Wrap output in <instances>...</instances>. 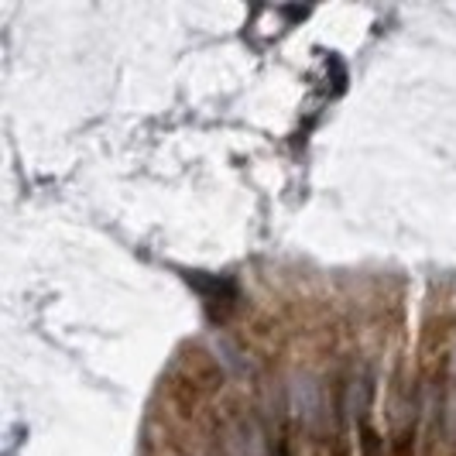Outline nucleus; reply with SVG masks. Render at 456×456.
I'll return each mask as SVG.
<instances>
[{"instance_id":"f257e3e1","label":"nucleus","mask_w":456,"mask_h":456,"mask_svg":"<svg viewBox=\"0 0 456 456\" xmlns=\"http://www.w3.org/2000/svg\"><path fill=\"white\" fill-rule=\"evenodd\" d=\"M289 411L296 415L298 426L305 429H320L322 419H326V398L316 378L309 374H296L292 378V388H289Z\"/></svg>"},{"instance_id":"f03ea898","label":"nucleus","mask_w":456,"mask_h":456,"mask_svg":"<svg viewBox=\"0 0 456 456\" xmlns=\"http://www.w3.org/2000/svg\"><path fill=\"white\" fill-rule=\"evenodd\" d=\"M370 398H374V378H370V370L354 374V378L346 381V395H343V411H346V419L367 426L364 419H367V409H370Z\"/></svg>"},{"instance_id":"7ed1b4c3","label":"nucleus","mask_w":456,"mask_h":456,"mask_svg":"<svg viewBox=\"0 0 456 456\" xmlns=\"http://www.w3.org/2000/svg\"><path fill=\"white\" fill-rule=\"evenodd\" d=\"M230 436H233V446L240 450V456H265L268 453L265 433H261V426L254 422L251 415H240V419L230 426Z\"/></svg>"},{"instance_id":"20e7f679","label":"nucleus","mask_w":456,"mask_h":456,"mask_svg":"<svg viewBox=\"0 0 456 456\" xmlns=\"http://www.w3.org/2000/svg\"><path fill=\"white\" fill-rule=\"evenodd\" d=\"M381 450H385V439L378 436V429L370 422L361 426V456H381Z\"/></svg>"}]
</instances>
